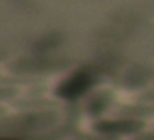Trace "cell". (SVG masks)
Instances as JSON below:
<instances>
[{
  "label": "cell",
  "instance_id": "2",
  "mask_svg": "<svg viewBox=\"0 0 154 140\" xmlns=\"http://www.w3.org/2000/svg\"><path fill=\"white\" fill-rule=\"evenodd\" d=\"M0 140H8V139H0Z\"/></svg>",
  "mask_w": 154,
  "mask_h": 140
},
{
  "label": "cell",
  "instance_id": "1",
  "mask_svg": "<svg viewBox=\"0 0 154 140\" xmlns=\"http://www.w3.org/2000/svg\"><path fill=\"white\" fill-rule=\"evenodd\" d=\"M91 76L88 73H76L70 76L60 87H58V94L66 99H76L81 94H85L91 86Z\"/></svg>",
  "mask_w": 154,
  "mask_h": 140
}]
</instances>
